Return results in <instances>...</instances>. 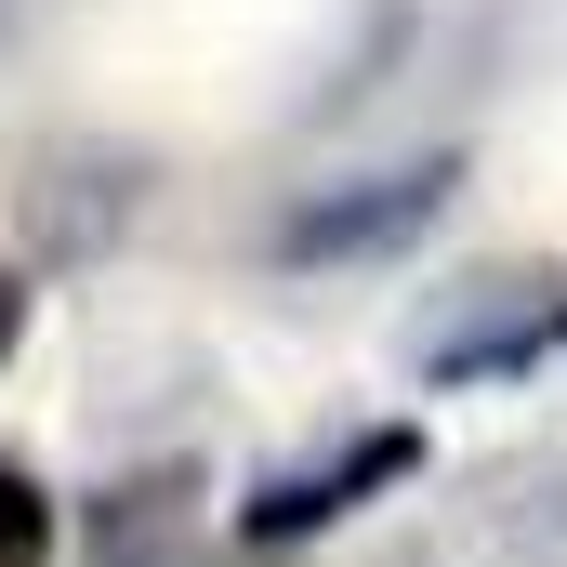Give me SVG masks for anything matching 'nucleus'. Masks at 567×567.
Here are the masks:
<instances>
[{
    "instance_id": "obj_2",
    "label": "nucleus",
    "mask_w": 567,
    "mask_h": 567,
    "mask_svg": "<svg viewBox=\"0 0 567 567\" xmlns=\"http://www.w3.org/2000/svg\"><path fill=\"white\" fill-rule=\"evenodd\" d=\"M555 330H567V303H555L542 278H475V290L423 330V370H449V383H462V370H515V357H542Z\"/></svg>"
},
{
    "instance_id": "obj_4",
    "label": "nucleus",
    "mask_w": 567,
    "mask_h": 567,
    "mask_svg": "<svg viewBox=\"0 0 567 567\" xmlns=\"http://www.w3.org/2000/svg\"><path fill=\"white\" fill-rule=\"evenodd\" d=\"M13 330H27V278L0 265V357H13Z\"/></svg>"
},
{
    "instance_id": "obj_1",
    "label": "nucleus",
    "mask_w": 567,
    "mask_h": 567,
    "mask_svg": "<svg viewBox=\"0 0 567 567\" xmlns=\"http://www.w3.org/2000/svg\"><path fill=\"white\" fill-rule=\"evenodd\" d=\"M462 172L449 158H396V172H357V185H330V198H303L278 225L290 265H343V251H396L410 225H435V198H449Z\"/></svg>"
},
{
    "instance_id": "obj_3",
    "label": "nucleus",
    "mask_w": 567,
    "mask_h": 567,
    "mask_svg": "<svg viewBox=\"0 0 567 567\" xmlns=\"http://www.w3.org/2000/svg\"><path fill=\"white\" fill-rule=\"evenodd\" d=\"M410 462H423V435H410V423H383V435H357L343 462H303V475H265L238 528H251V542H303V528L357 515V488H383V475H410Z\"/></svg>"
}]
</instances>
